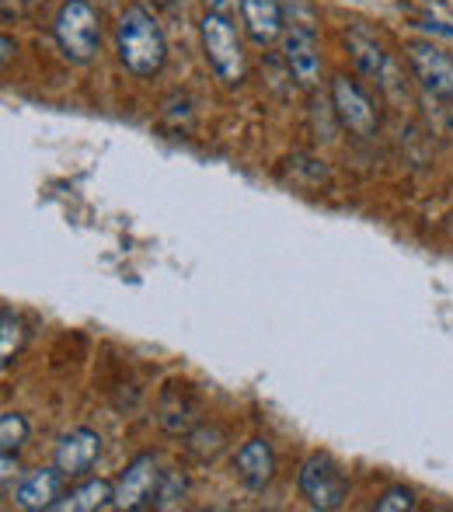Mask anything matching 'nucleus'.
Segmentation results:
<instances>
[{"instance_id": "nucleus-1", "label": "nucleus", "mask_w": 453, "mask_h": 512, "mask_svg": "<svg viewBox=\"0 0 453 512\" xmlns=\"http://www.w3.org/2000/svg\"><path fill=\"white\" fill-rule=\"evenodd\" d=\"M164 53H168V46H164L161 25L143 7H129L119 18V56L129 74H157L164 67Z\"/></svg>"}, {"instance_id": "nucleus-2", "label": "nucleus", "mask_w": 453, "mask_h": 512, "mask_svg": "<svg viewBox=\"0 0 453 512\" xmlns=\"http://www.w3.org/2000/svg\"><path fill=\"white\" fill-rule=\"evenodd\" d=\"M56 42L74 63H88L98 53V14L88 0H67L56 14Z\"/></svg>"}, {"instance_id": "nucleus-3", "label": "nucleus", "mask_w": 453, "mask_h": 512, "mask_svg": "<svg viewBox=\"0 0 453 512\" xmlns=\"http://www.w3.org/2000/svg\"><path fill=\"white\" fill-rule=\"evenodd\" d=\"M203 46H206V56H210V67L217 70L220 81H227V84L244 81L241 42H237L234 25H230L224 14L210 11L203 18Z\"/></svg>"}, {"instance_id": "nucleus-4", "label": "nucleus", "mask_w": 453, "mask_h": 512, "mask_svg": "<svg viewBox=\"0 0 453 512\" xmlns=\"http://www.w3.org/2000/svg\"><path fill=\"white\" fill-rule=\"evenodd\" d=\"M300 492L311 502L314 509H339L349 495V485H345L342 467L335 464L325 453H314V457L304 460L300 467Z\"/></svg>"}, {"instance_id": "nucleus-5", "label": "nucleus", "mask_w": 453, "mask_h": 512, "mask_svg": "<svg viewBox=\"0 0 453 512\" xmlns=\"http://www.w3.org/2000/svg\"><path fill=\"white\" fill-rule=\"evenodd\" d=\"M161 478H164V471L157 467L154 453H143V457H136L133 464L119 474V481H115V506H119V509H147V506H154L157 488H161Z\"/></svg>"}, {"instance_id": "nucleus-6", "label": "nucleus", "mask_w": 453, "mask_h": 512, "mask_svg": "<svg viewBox=\"0 0 453 512\" xmlns=\"http://www.w3.org/2000/svg\"><path fill=\"white\" fill-rule=\"evenodd\" d=\"M102 457V439L91 429H74L56 443V467H60L67 478H81Z\"/></svg>"}, {"instance_id": "nucleus-7", "label": "nucleus", "mask_w": 453, "mask_h": 512, "mask_svg": "<svg viewBox=\"0 0 453 512\" xmlns=\"http://www.w3.org/2000/svg\"><path fill=\"white\" fill-rule=\"evenodd\" d=\"M332 95H335V112H339L342 126L356 136H373L377 129V119H373V105L349 77H335L332 84Z\"/></svg>"}, {"instance_id": "nucleus-8", "label": "nucleus", "mask_w": 453, "mask_h": 512, "mask_svg": "<svg viewBox=\"0 0 453 512\" xmlns=\"http://www.w3.org/2000/svg\"><path fill=\"white\" fill-rule=\"evenodd\" d=\"M408 56H412V67H415V74H419V81L426 84L433 95L453 98V63L447 53H440V49L429 46V42H412Z\"/></svg>"}, {"instance_id": "nucleus-9", "label": "nucleus", "mask_w": 453, "mask_h": 512, "mask_svg": "<svg viewBox=\"0 0 453 512\" xmlns=\"http://www.w3.org/2000/svg\"><path fill=\"white\" fill-rule=\"evenodd\" d=\"M63 478H67V474H63L60 467H42V471L28 474V478L21 481L18 492H14V502H18V509H28V512L56 509V502H60Z\"/></svg>"}, {"instance_id": "nucleus-10", "label": "nucleus", "mask_w": 453, "mask_h": 512, "mask_svg": "<svg viewBox=\"0 0 453 512\" xmlns=\"http://www.w3.org/2000/svg\"><path fill=\"white\" fill-rule=\"evenodd\" d=\"M283 53L286 63H290L293 77H297L304 88H311L321 74V56H318V42L307 28H290L283 39Z\"/></svg>"}, {"instance_id": "nucleus-11", "label": "nucleus", "mask_w": 453, "mask_h": 512, "mask_svg": "<svg viewBox=\"0 0 453 512\" xmlns=\"http://www.w3.org/2000/svg\"><path fill=\"white\" fill-rule=\"evenodd\" d=\"M234 467L248 488H265L272 481V474H276V453H272V446L265 439H248L237 450Z\"/></svg>"}, {"instance_id": "nucleus-12", "label": "nucleus", "mask_w": 453, "mask_h": 512, "mask_svg": "<svg viewBox=\"0 0 453 512\" xmlns=\"http://www.w3.org/2000/svg\"><path fill=\"white\" fill-rule=\"evenodd\" d=\"M196 415H199V405L192 398L189 384H168V391L161 394V425L171 432V436H182L196 425Z\"/></svg>"}, {"instance_id": "nucleus-13", "label": "nucleus", "mask_w": 453, "mask_h": 512, "mask_svg": "<svg viewBox=\"0 0 453 512\" xmlns=\"http://www.w3.org/2000/svg\"><path fill=\"white\" fill-rule=\"evenodd\" d=\"M241 14L248 35L262 46L276 42L283 35V4L279 0H241Z\"/></svg>"}, {"instance_id": "nucleus-14", "label": "nucleus", "mask_w": 453, "mask_h": 512, "mask_svg": "<svg viewBox=\"0 0 453 512\" xmlns=\"http://www.w3.org/2000/svg\"><path fill=\"white\" fill-rule=\"evenodd\" d=\"M105 506H115V485L109 481H88V485L74 488L67 499L56 502L60 512H95V509H105Z\"/></svg>"}, {"instance_id": "nucleus-15", "label": "nucleus", "mask_w": 453, "mask_h": 512, "mask_svg": "<svg viewBox=\"0 0 453 512\" xmlns=\"http://www.w3.org/2000/svg\"><path fill=\"white\" fill-rule=\"evenodd\" d=\"M349 46H352V56H356V63H359L363 74L377 77V81H384V77L391 74V67H387V53L377 46V42L366 39L363 32H352Z\"/></svg>"}, {"instance_id": "nucleus-16", "label": "nucleus", "mask_w": 453, "mask_h": 512, "mask_svg": "<svg viewBox=\"0 0 453 512\" xmlns=\"http://www.w3.org/2000/svg\"><path fill=\"white\" fill-rule=\"evenodd\" d=\"M18 345H21V324L11 314V307H4L0 310V366H11Z\"/></svg>"}, {"instance_id": "nucleus-17", "label": "nucleus", "mask_w": 453, "mask_h": 512, "mask_svg": "<svg viewBox=\"0 0 453 512\" xmlns=\"http://www.w3.org/2000/svg\"><path fill=\"white\" fill-rule=\"evenodd\" d=\"M28 439V422L18 415V411H4V418H0V446L4 450H18L21 443Z\"/></svg>"}, {"instance_id": "nucleus-18", "label": "nucleus", "mask_w": 453, "mask_h": 512, "mask_svg": "<svg viewBox=\"0 0 453 512\" xmlns=\"http://www.w3.org/2000/svg\"><path fill=\"white\" fill-rule=\"evenodd\" d=\"M185 495V481H182V474H175V471H164V478H161V488H157V499H154V506L157 509H175L178 506V499Z\"/></svg>"}, {"instance_id": "nucleus-19", "label": "nucleus", "mask_w": 453, "mask_h": 512, "mask_svg": "<svg viewBox=\"0 0 453 512\" xmlns=\"http://www.w3.org/2000/svg\"><path fill=\"white\" fill-rule=\"evenodd\" d=\"M377 509L380 512H408V509H415V495L408 492V488H391V492L377 502Z\"/></svg>"}, {"instance_id": "nucleus-20", "label": "nucleus", "mask_w": 453, "mask_h": 512, "mask_svg": "<svg viewBox=\"0 0 453 512\" xmlns=\"http://www.w3.org/2000/svg\"><path fill=\"white\" fill-rule=\"evenodd\" d=\"M11 474H18V460H11V450H4V488L11 485Z\"/></svg>"}, {"instance_id": "nucleus-21", "label": "nucleus", "mask_w": 453, "mask_h": 512, "mask_svg": "<svg viewBox=\"0 0 453 512\" xmlns=\"http://www.w3.org/2000/svg\"><path fill=\"white\" fill-rule=\"evenodd\" d=\"M206 7H210V11H217V14H224L230 7V0H206Z\"/></svg>"}, {"instance_id": "nucleus-22", "label": "nucleus", "mask_w": 453, "mask_h": 512, "mask_svg": "<svg viewBox=\"0 0 453 512\" xmlns=\"http://www.w3.org/2000/svg\"><path fill=\"white\" fill-rule=\"evenodd\" d=\"M161 4H168V0H161Z\"/></svg>"}]
</instances>
